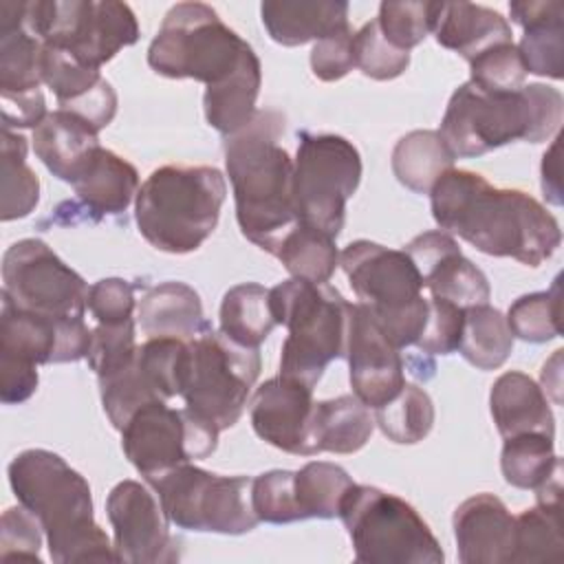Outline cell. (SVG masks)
Instances as JSON below:
<instances>
[{"mask_svg": "<svg viewBox=\"0 0 564 564\" xmlns=\"http://www.w3.org/2000/svg\"><path fill=\"white\" fill-rule=\"evenodd\" d=\"M42 82L53 90L59 110L88 121L97 132L104 130L117 112V93L97 68L79 64L57 46L44 44Z\"/></svg>", "mask_w": 564, "mask_h": 564, "instance_id": "obj_22", "label": "cell"}, {"mask_svg": "<svg viewBox=\"0 0 564 564\" xmlns=\"http://www.w3.org/2000/svg\"><path fill=\"white\" fill-rule=\"evenodd\" d=\"M513 350V333L507 317L489 306L476 304L463 308V330L458 352L478 370L500 368Z\"/></svg>", "mask_w": 564, "mask_h": 564, "instance_id": "obj_35", "label": "cell"}, {"mask_svg": "<svg viewBox=\"0 0 564 564\" xmlns=\"http://www.w3.org/2000/svg\"><path fill=\"white\" fill-rule=\"evenodd\" d=\"M137 350L139 346L134 337V319L121 324H97L93 328L86 361L97 379H101L128 368L137 359Z\"/></svg>", "mask_w": 564, "mask_h": 564, "instance_id": "obj_47", "label": "cell"}, {"mask_svg": "<svg viewBox=\"0 0 564 564\" xmlns=\"http://www.w3.org/2000/svg\"><path fill=\"white\" fill-rule=\"evenodd\" d=\"M7 474L18 502L42 524L53 562H119L115 544L95 522L88 480L59 454L24 449Z\"/></svg>", "mask_w": 564, "mask_h": 564, "instance_id": "obj_3", "label": "cell"}, {"mask_svg": "<svg viewBox=\"0 0 564 564\" xmlns=\"http://www.w3.org/2000/svg\"><path fill=\"white\" fill-rule=\"evenodd\" d=\"M282 134V112L264 108L256 110L245 128L225 137L223 145L240 234L271 256L300 220L293 196V159L278 143Z\"/></svg>", "mask_w": 564, "mask_h": 564, "instance_id": "obj_2", "label": "cell"}, {"mask_svg": "<svg viewBox=\"0 0 564 564\" xmlns=\"http://www.w3.org/2000/svg\"><path fill=\"white\" fill-rule=\"evenodd\" d=\"M535 507L516 516V549L511 562H544L560 557L562 540V467L535 489Z\"/></svg>", "mask_w": 564, "mask_h": 564, "instance_id": "obj_31", "label": "cell"}, {"mask_svg": "<svg viewBox=\"0 0 564 564\" xmlns=\"http://www.w3.org/2000/svg\"><path fill=\"white\" fill-rule=\"evenodd\" d=\"M42 524L37 518L20 507H9L0 520V557L2 560H35L40 562Z\"/></svg>", "mask_w": 564, "mask_h": 564, "instance_id": "obj_49", "label": "cell"}, {"mask_svg": "<svg viewBox=\"0 0 564 564\" xmlns=\"http://www.w3.org/2000/svg\"><path fill=\"white\" fill-rule=\"evenodd\" d=\"M560 278L549 291L520 295L507 311V324L513 337L531 344L551 341L562 333L560 326Z\"/></svg>", "mask_w": 564, "mask_h": 564, "instance_id": "obj_41", "label": "cell"}, {"mask_svg": "<svg viewBox=\"0 0 564 564\" xmlns=\"http://www.w3.org/2000/svg\"><path fill=\"white\" fill-rule=\"evenodd\" d=\"M106 513L119 562L163 564L181 557L178 540L170 533L172 522L150 485L139 480L117 482L108 494Z\"/></svg>", "mask_w": 564, "mask_h": 564, "instance_id": "obj_17", "label": "cell"}, {"mask_svg": "<svg viewBox=\"0 0 564 564\" xmlns=\"http://www.w3.org/2000/svg\"><path fill=\"white\" fill-rule=\"evenodd\" d=\"M562 467L553 438L540 432H524L505 438L500 469L505 480L518 489H538Z\"/></svg>", "mask_w": 564, "mask_h": 564, "instance_id": "obj_38", "label": "cell"}, {"mask_svg": "<svg viewBox=\"0 0 564 564\" xmlns=\"http://www.w3.org/2000/svg\"><path fill=\"white\" fill-rule=\"evenodd\" d=\"M403 251L412 258L421 273L423 289H430L432 297L447 300L460 308L489 304L491 289L487 275L463 256L452 234L443 229L423 231L412 238Z\"/></svg>", "mask_w": 564, "mask_h": 564, "instance_id": "obj_21", "label": "cell"}, {"mask_svg": "<svg viewBox=\"0 0 564 564\" xmlns=\"http://www.w3.org/2000/svg\"><path fill=\"white\" fill-rule=\"evenodd\" d=\"M348 9L344 0H267L260 18L273 42L300 46L350 26Z\"/></svg>", "mask_w": 564, "mask_h": 564, "instance_id": "obj_26", "label": "cell"}, {"mask_svg": "<svg viewBox=\"0 0 564 564\" xmlns=\"http://www.w3.org/2000/svg\"><path fill=\"white\" fill-rule=\"evenodd\" d=\"M562 115L564 99L553 86L485 93L465 82L452 93L438 134L456 159H471L511 141H546L560 130Z\"/></svg>", "mask_w": 564, "mask_h": 564, "instance_id": "obj_4", "label": "cell"}, {"mask_svg": "<svg viewBox=\"0 0 564 564\" xmlns=\"http://www.w3.org/2000/svg\"><path fill=\"white\" fill-rule=\"evenodd\" d=\"M557 152H560V139H555L553 145L542 156V192H544V198L553 205H562Z\"/></svg>", "mask_w": 564, "mask_h": 564, "instance_id": "obj_53", "label": "cell"}, {"mask_svg": "<svg viewBox=\"0 0 564 564\" xmlns=\"http://www.w3.org/2000/svg\"><path fill=\"white\" fill-rule=\"evenodd\" d=\"M258 62L253 48L205 2L174 4L148 46V64L170 79L220 88Z\"/></svg>", "mask_w": 564, "mask_h": 564, "instance_id": "obj_6", "label": "cell"}, {"mask_svg": "<svg viewBox=\"0 0 564 564\" xmlns=\"http://www.w3.org/2000/svg\"><path fill=\"white\" fill-rule=\"evenodd\" d=\"M22 22L44 44L97 70L139 40L134 11L117 0H29Z\"/></svg>", "mask_w": 564, "mask_h": 564, "instance_id": "obj_11", "label": "cell"}, {"mask_svg": "<svg viewBox=\"0 0 564 564\" xmlns=\"http://www.w3.org/2000/svg\"><path fill=\"white\" fill-rule=\"evenodd\" d=\"M339 267L383 335L399 350L414 346L427 319V300L412 258L403 249L355 240L341 249Z\"/></svg>", "mask_w": 564, "mask_h": 564, "instance_id": "obj_8", "label": "cell"}, {"mask_svg": "<svg viewBox=\"0 0 564 564\" xmlns=\"http://www.w3.org/2000/svg\"><path fill=\"white\" fill-rule=\"evenodd\" d=\"M339 518L361 564H443L445 553L419 511L403 498L352 482Z\"/></svg>", "mask_w": 564, "mask_h": 564, "instance_id": "obj_9", "label": "cell"}, {"mask_svg": "<svg viewBox=\"0 0 564 564\" xmlns=\"http://www.w3.org/2000/svg\"><path fill=\"white\" fill-rule=\"evenodd\" d=\"M275 319L271 313V289L258 282L231 286L220 302V333L247 348H260L271 335Z\"/></svg>", "mask_w": 564, "mask_h": 564, "instance_id": "obj_34", "label": "cell"}, {"mask_svg": "<svg viewBox=\"0 0 564 564\" xmlns=\"http://www.w3.org/2000/svg\"><path fill=\"white\" fill-rule=\"evenodd\" d=\"M275 258L291 273V278L315 284H326L339 264L335 238L302 220H297L295 227L284 236Z\"/></svg>", "mask_w": 564, "mask_h": 564, "instance_id": "obj_36", "label": "cell"}, {"mask_svg": "<svg viewBox=\"0 0 564 564\" xmlns=\"http://www.w3.org/2000/svg\"><path fill=\"white\" fill-rule=\"evenodd\" d=\"M375 419L355 394L315 401L313 438L317 454H355L372 436Z\"/></svg>", "mask_w": 564, "mask_h": 564, "instance_id": "obj_32", "label": "cell"}, {"mask_svg": "<svg viewBox=\"0 0 564 564\" xmlns=\"http://www.w3.org/2000/svg\"><path fill=\"white\" fill-rule=\"evenodd\" d=\"M348 306L337 289L300 278L271 289L273 319L289 330L280 355L282 377L313 390L326 366L346 357Z\"/></svg>", "mask_w": 564, "mask_h": 564, "instance_id": "obj_7", "label": "cell"}, {"mask_svg": "<svg viewBox=\"0 0 564 564\" xmlns=\"http://www.w3.org/2000/svg\"><path fill=\"white\" fill-rule=\"evenodd\" d=\"M456 156L438 130H412L392 150V172L414 194H430L434 183L454 167Z\"/></svg>", "mask_w": 564, "mask_h": 564, "instance_id": "obj_33", "label": "cell"}, {"mask_svg": "<svg viewBox=\"0 0 564 564\" xmlns=\"http://www.w3.org/2000/svg\"><path fill=\"white\" fill-rule=\"evenodd\" d=\"M458 560L463 564H511L516 516L494 494L463 500L452 518Z\"/></svg>", "mask_w": 564, "mask_h": 564, "instance_id": "obj_23", "label": "cell"}, {"mask_svg": "<svg viewBox=\"0 0 564 564\" xmlns=\"http://www.w3.org/2000/svg\"><path fill=\"white\" fill-rule=\"evenodd\" d=\"M361 181V154L339 134H297L293 161V196L297 218L330 238L346 220V203Z\"/></svg>", "mask_w": 564, "mask_h": 564, "instance_id": "obj_13", "label": "cell"}, {"mask_svg": "<svg viewBox=\"0 0 564 564\" xmlns=\"http://www.w3.org/2000/svg\"><path fill=\"white\" fill-rule=\"evenodd\" d=\"M93 328L84 317L62 319L18 308L2 295L0 357L42 366L86 359Z\"/></svg>", "mask_w": 564, "mask_h": 564, "instance_id": "obj_18", "label": "cell"}, {"mask_svg": "<svg viewBox=\"0 0 564 564\" xmlns=\"http://www.w3.org/2000/svg\"><path fill=\"white\" fill-rule=\"evenodd\" d=\"M509 13L524 29L518 53L527 73L562 79L564 75V2L513 0Z\"/></svg>", "mask_w": 564, "mask_h": 564, "instance_id": "obj_24", "label": "cell"}, {"mask_svg": "<svg viewBox=\"0 0 564 564\" xmlns=\"http://www.w3.org/2000/svg\"><path fill=\"white\" fill-rule=\"evenodd\" d=\"M37 366L0 357V401L18 405L37 390Z\"/></svg>", "mask_w": 564, "mask_h": 564, "instance_id": "obj_52", "label": "cell"}, {"mask_svg": "<svg viewBox=\"0 0 564 564\" xmlns=\"http://www.w3.org/2000/svg\"><path fill=\"white\" fill-rule=\"evenodd\" d=\"M134 286L123 278H104L88 289L86 308L97 324H121L134 319Z\"/></svg>", "mask_w": 564, "mask_h": 564, "instance_id": "obj_50", "label": "cell"}, {"mask_svg": "<svg viewBox=\"0 0 564 564\" xmlns=\"http://www.w3.org/2000/svg\"><path fill=\"white\" fill-rule=\"evenodd\" d=\"M355 66L370 79L388 82L410 66V53L392 46L379 31L377 20L366 22L352 35Z\"/></svg>", "mask_w": 564, "mask_h": 564, "instance_id": "obj_45", "label": "cell"}, {"mask_svg": "<svg viewBox=\"0 0 564 564\" xmlns=\"http://www.w3.org/2000/svg\"><path fill=\"white\" fill-rule=\"evenodd\" d=\"M463 330V308L438 297L427 300V319L416 339V348L425 355H449L458 350Z\"/></svg>", "mask_w": 564, "mask_h": 564, "instance_id": "obj_48", "label": "cell"}, {"mask_svg": "<svg viewBox=\"0 0 564 564\" xmlns=\"http://www.w3.org/2000/svg\"><path fill=\"white\" fill-rule=\"evenodd\" d=\"M346 359L352 394L366 408L375 410L388 403L405 383L399 348L383 335L361 302L348 306Z\"/></svg>", "mask_w": 564, "mask_h": 564, "instance_id": "obj_19", "label": "cell"}, {"mask_svg": "<svg viewBox=\"0 0 564 564\" xmlns=\"http://www.w3.org/2000/svg\"><path fill=\"white\" fill-rule=\"evenodd\" d=\"M187 339L148 337L137 350V366L161 401L181 397Z\"/></svg>", "mask_w": 564, "mask_h": 564, "instance_id": "obj_42", "label": "cell"}, {"mask_svg": "<svg viewBox=\"0 0 564 564\" xmlns=\"http://www.w3.org/2000/svg\"><path fill=\"white\" fill-rule=\"evenodd\" d=\"M432 33L467 62L496 44L513 42L511 26L498 11L471 2H438Z\"/></svg>", "mask_w": 564, "mask_h": 564, "instance_id": "obj_28", "label": "cell"}, {"mask_svg": "<svg viewBox=\"0 0 564 564\" xmlns=\"http://www.w3.org/2000/svg\"><path fill=\"white\" fill-rule=\"evenodd\" d=\"M375 423L388 441L414 445L423 441L434 425V403L423 388L403 383L388 403L375 408Z\"/></svg>", "mask_w": 564, "mask_h": 564, "instance_id": "obj_39", "label": "cell"}, {"mask_svg": "<svg viewBox=\"0 0 564 564\" xmlns=\"http://www.w3.org/2000/svg\"><path fill=\"white\" fill-rule=\"evenodd\" d=\"M438 2H381L377 26L381 35L397 48L408 51L419 46L432 33Z\"/></svg>", "mask_w": 564, "mask_h": 564, "instance_id": "obj_43", "label": "cell"}, {"mask_svg": "<svg viewBox=\"0 0 564 564\" xmlns=\"http://www.w3.org/2000/svg\"><path fill=\"white\" fill-rule=\"evenodd\" d=\"M227 183L212 165H163L139 187L134 220L159 251H196L216 229Z\"/></svg>", "mask_w": 564, "mask_h": 564, "instance_id": "obj_5", "label": "cell"}, {"mask_svg": "<svg viewBox=\"0 0 564 564\" xmlns=\"http://www.w3.org/2000/svg\"><path fill=\"white\" fill-rule=\"evenodd\" d=\"M2 295L31 313L77 319L86 313L88 284L44 240L22 238L2 256Z\"/></svg>", "mask_w": 564, "mask_h": 564, "instance_id": "obj_15", "label": "cell"}, {"mask_svg": "<svg viewBox=\"0 0 564 564\" xmlns=\"http://www.w3.org/2000/svg\"><path fill=\"white\" fill-rule=\"evenodd\" d=\"M44 42L22 22V2H0V104L4 128H37L48 115L42 95Z\"/></svg>", "mask_w": 564, "mask_h": 564, "instance_id": "obj_16", "label": "cell"}, {"mask_svg": "<svg viewBox=\"0 0 564 564\" xmlns=\"http://www.w3.org/2000/svg\"><path fill=\"white\" fill-rule=\"evenodd\" d=\"M99 148V132L66 110L48 112L33 130V150L46 170L64 183H75Z\"/></svg>", "mask_w": 564, "mask_h": 564, "instance_id": "obj_25", "label": "cell"}, {"mask_svg": "<svg viewBox=\"0 0 564 564\" xmlns=\"http://www.w3.org/2000/svg\"><path fill=\"white\" fill-rule=\"evenodd\" d=\"M524 64L513 42L496 44L469 59V82L485 93H511L524 86Z\"/></svg>", "mask_w": 564, "mask_h": 564, "instance_id": "obj_46", "label": "cell"}, {"mask_svg": "<svg viewBox=\"0 0 564 564\" xmlns=\"http://www.w3.org/2000/svg\"><path fill=\"white\" fill-rule=\"evenodd\" d=\"M295 471L271 469L251 478V505L260 522L289 524L302 520L295 500Z\"/></svg>", "mask_w": 564, "mask_h": 564, "instance_id": "obj_44", "label": "cell"}, {"mask_svg": "<svg viewBox=\"0 0 564 564\" xmlns=\"http://www.w3.org/2000/svg\"><path fill=\"white\" fill-rule=\"evenodd\" d=\"M148 485L159 496L167 520L178 529L240 535L260 522L247 476H220L183 463Z\"/></svg>", "mask_w": 564, "mask_h": 564, "instance_id": "obj_12", "label": "cell"}, {"mask_svg": "<svg viewBox=\"0 0 564 564\" xmlns=\"http://www.w3.org/2000/svg\"><path fill=\"white\" fill-rule=\"evenodd\" d=\"M489 410L502 438L540 432L555 438V419L544 390L524 372H502L489 392Z\"/></svg>", "mask_w": 564, "mask_h": 564, "instance_id": "obj_27", "label": "cell"}, {"mask_svg": "<svg viewBox=\"0 0 564 564\" xmlns=\"http://www.w3.org/2000/svg\"><path fill=\"white\" fill-rule=\"evenodd\" d=\"M352 35L350 26L322 37L313 44L311 51V70L322 82H337L346 77L355 68V53H352Z\"/></svg>", "mask_w": 564, "mask_h": 564, "instance_id": "obj_51", "label": "cell"}, {"mask_svg": "<svg viewBox=\"0 0 564 564\" xmlns=\"http://www.w3.org/2000/svg\"><path fill=\"white\" fill-rule=\"evenodd\" d=\"M121 432V449L145 482L170 469L203 460L218 445V430L187 408H170L167 401L141 405Z\"/></svg>", "mask_w": 564, "mask_h": 564, "instance_id": "obj_14", "label": "cell"}, {"mask_svg": "<svg viewBox=\"0 0 564 564\" xmlns=\"http://www.w3.org/2000/svg\"><path fill=\"white\" fill-rule=\"evenodd\" d=\"M295 500L302 520H330L339 516V505L352 478L348 471L328 460H311L295 471Z\"/></svg>", "mask_w": 564, "mask_h": 564, "instance_id": "obj_40", "label": "cell"}, {"mask_svg": "<svg viewBox=\"0 0 564 564\" xmlns=\"http://www.w3.org/2000/svg\"><path fill=\"white\" fill-rule=\"evenodd\" d=\"M436 225L478 251L540 267L562 242L555 216L522 189L494 187L482 174L447 170L430 189Z\"/></svg>", "mask_w": 564, "mask_h": 564, "instance_id": "obj_1", "label": "cell"}, {"mask_svg": "<svg viewBox=\"0 0 564 564\" xmlns=\"http://www.w3.org/2000/svg\"><path fill=\"white\" fill-rule=\"evenodd\" d=\"M313 390L282 375L260 383L249 401L253 432L269 445L295 454L315 456Z\"/></svg>", "mask_w": 564, "mask_h": 564, "instance_id": "obj_20", "label": "cell"}, {"mask_svg": "<svg viewBox=\"0 0 564 564\" xmlns=\"http://www.w3.org/2000/svg\"><path fill=\"white\" fill-rule=\"evenodd\" d=\"M137 322L148 337L194 339L212 328L198 293L189 284L174 280L145 289L137 304Z\"/></svg>", "mask_w": 564, "mask_h": 564, "instance_id": "obj_29", "label": "cell"}, {"mask_svg": "<svg viewBox=\"0 0 564 564\" xmlns=\"http://www.w3.org/2000/svg\"><path fill=\"white\" fill-rule=\"evenodd\" d=\"M260 350L207 328L187 339L181 397L185 408L218 432L229 430L242 416L251 388L260 375Z\"/></svg>", "mask_w": 564, "mask_h": 564, "instance_id": "obj_10", "label": "cell"}, {"mask_svg": "<svg viewBox=\"0 0 564 564\" xmlns=\"http://www.w3.org/2000/svg\"><path fill=\"white\" fill-rule=\"evenodd\" d=\"M73 189L84 209L97 220L119 216L137 198L139 172L132 163L99 145L84 172L75 178Z\"/></svg>", "mask_w": 564, "mask_h": 564, "instance_id": "obj_30", "label": "cell"}, {"mask_svg": "<svg viewBox=\"0 0 564 564\" xmlns=\"http://www.w3.org/2000/svg\"><path fill=\"white\" fill-rule=\"evenodd\" d=\"M0 218L4 223L29 216L40 200L37 174L26 165V139L2 126Z\"/></svg>", "mask_w": 564, "mask_h": 564, "instance_id": "obj_37", "label": "cell"}]
</instances>
